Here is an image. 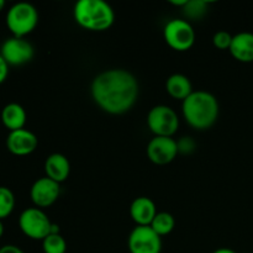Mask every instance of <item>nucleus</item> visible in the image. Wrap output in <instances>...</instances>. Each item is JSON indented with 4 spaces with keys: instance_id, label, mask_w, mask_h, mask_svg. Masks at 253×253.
<instances>
[{
    "instance_id": "1",
    "label": "nucleus",
    "mask_w": 253,
    "mask_h": 253,
    "mask_svg": "<svg viewBox=\"0 0 253 253\" xmlns=\"http://www.w3.org/2000/svg\"><path fill=\"white\" fill-rule=\"evenodd\" d=\"M91 96L96 105L108 114H125L138 98V82L125 69L101 72L91 82Z\"/></svg>"
},
{
    "instance_id": "2",
    "label": "nucleus",
    "mask_w": 253,
    "mask_h": 253,
    "mask_svg": "<svg viewBox=\"0 0 253 253\" xmlns=\"http://www.w3.org/2000/svg\"><path fill=\"white\" fill-rule=\"evenodd\" d=\"M183 116L197 130L210 128L219 118V103L211 93L205 90L193 91L182 105Z\"/></svg>"
},
{
    "instance_id": "3",
    "label": "nucleus",
    "mask_w": 253,
    "mask_h": 253,
    "mask_svg": "<svg viewBox=\"0 0 253 253\" xmlns=\"http://www.w3.org/2000/svg\"><path fill=\"white\" fill-rule=\"evenodd\" d=\"M73 15L79 26L90 31H105L115 20L113 7L104 0H79L74 5Z\"/></svg>"
},
{
    "instance_id": "4",
    "label": "nucleus",
    "mask_w": 253,
    "mask_h": 253,
    "mask_svg": "<svg viewBox=\"0 0 253 253\" xmlns=\"http://www.w3.org/2000/svg\"><path fill=\"white\" fill-rule=\"evenodd\" d=\"M39 24V11L32 4L20 1L10 6L6 12V26L15 37H25Z\"/></svg>"
},
{
    "instance_id": "5",
    "label": "nucleus",
    "mask_w": 253,
    "mask_h": 253,
    "mask_svg": "<svg viewBox=\"0 0 253 253\" xmlns=\"http://www.w3.org/2000/svg\"><path fill=\"white\" fill-rule=\"evenodd\" d=\"M53 222L40 208H27L19 217V227L32 240H44L51 234Z\"/></svg>"
},
{
    "instance_id": "6",
    "label": "nucleus",
    "mask_w": 253,
    "mask_h": 253,
    "mask_svg": "<svg viewBox=\"0 0 253 253\" xmlns=\"http://www.w3.org/2000/svg\"><path fill=\"white\" fill-rule=\"evenodd\" d=\"M163 36L170 48L184 52L192 48L195 42V31L189 21L173 19L166 24Z\"/></svg>"
},
{
    "instance_id": "7",
    "label": "nucleus",
    "mask_w": 253,
    "mask_h": 253,
    "mask_svg": "<svg viewBox=\"0 0 253 253\" xmlns=\"http://www.w3.org/2000/svg\"><path fill=\"white\" fill-rule=\"evenodd\" d=\"M147 125L156 136L172 137L179 127V118L169 106L157 105L148 113Z\"/></svg>"
},
{
    "instance_id": "8",
    "label": "nucleus",
    "mask_w": 253,
    "mask_h": 253,
    "mask_svg": "<svg viewBox=\"0 0 253 253\" xmlns=\"http://www.w3.org/2000/svg\"><path fill=\"white\" fill-rule=\"evenodd\" d=\"M0 54L9 66H22L34 58L35 49L25 37H9L0 48Z\"/></svg>"
},
{
    "instance_id": "9",
    "label": "nucleus",
    "mask_w": 253,
    "mask_h": 253,
    "mask_svg": "<svg viewBox=\"0 0 253 253\" xmlns=\"http://www.w3.org/2000/svg\"><path fill=\"white\" fill-rule=\"evenodd\" d=\"M130 253H161L162 240L151 226H136L127 240Z\"/></svg>"
},
{
    "instance_id": "10",
    "label": "nucleus",
    "mask_w": 253,
    "mask_h": 253,
    "mask_svg": "<svg viewBox=\"0 0 253 253\" xmlns=\"http://www.w3.org/2000/svg\"><path fill=\"white\" fill-rule=\"evenodd\" d=\"M178 153L177 141L172 137L155 136L148 142L147 156L155 165H168L177 157Z\"/></svg>"
},
{
    "instance_id": "11",
    "label": "nucleus",
    "mask_w": 253,
    "mask_h": 253,
    "mask_svg": "<svg viewBox=\"0 0 253 253\" xmlns=\"http://www.w3.org/2000/svg\"><path fill=\"white\" fill-rule=\"evenodd\" d=\"M61 194L59 183L49 179L48 177H43L37 179L32 184L30 190V197L32 203L37 208H48L57 202Z\"/></svg>"
},
{
    "instance_id": "12",
    "label": "nucleus",
    "mask_w": 253,
    "mask_h": 253,
    "mask_svg": "<svg viewBox=\"0 0 253 253\" xmlns=\"http://www.w3.org/2000/svg\"><path fill=\"white\" fill-rule=\"evenodd\" d=\"M39 145L36 135L26 128L10 131L6 137V147L12 155L27 156L31 155Z\"/></svg>"
},
{
    "instance_id": "13",
    "label": "nucleus",
    "mask_w": 253,
    "mask_h": 253,
    "mask_svg": "<svg viewBox=\"0 0 253 253\" xmlns=\"http://www.w3.org/2000/svg\"><path fill=\"white\" fill-rule=\"evenodd\" d=\"M130 215L137 226H150L157 215L156 204L147 197L136 198L130 207Z\"/></svg>"
},
{
    "instance_id": "14",
    "label": "nucleus",
    "mask_w": 253,
    "mask_h": 253,
    "mask_svg": "<svg viewBox=\"0 0 253 253\" xmlns=\"http://www.w3.org/2000/svg\"><path fill=\"white\" fill-rule=\"evenodd\" d=\"M44 172H46V177L49 179L54 180V182L59 183L67 179L71 173V163H69L68 158L61 153H52L46 158L44 162Z\"/></svg>"
},
{
    "instance_id": "15",
    "label": "nucleus",
    "mask_w": 253,
    "mask_h": 253,
    "mask_svg": "<svg viewBox=\"0 0 253 253\" xmlns=\"http://www.w3.org/2000/svg\"><path fill=\"white\" fill-rule=\"evenodd\" d=\"M230 52L240 62H253V34L249 31L239 32L232 36Z\"/></svg>"
},
{
    "instance_id": "16",
    "label": "nucleus",
    "mask_w": 253,
    "mask_h": 253,
    "mask_svg": "<svg viewBox=\"0 0 253 253\" xmlns=\"http://www.w3.org/2000/svg\"><path fill=\"white\" fill-rule=\"evenodd\" d=\"M26 111L20 104L10 103L1 110V121L9 131H16L24 128L26 124Z\"/></svg>"
},
{
    "instance_id": "17",
    "label": "nucleus",
    "mask_w": 253,
    "mask_h": 253,
    "mask_svg": "<svg viewBox=\"0 0 253 253\" xmlns=\"http://www.w3.org/2000/svg\"><path fill=\"white\" fill-rule=\"evenodd\" d=\"M166 89L172 98L185 100L193 93V86L189 78L184 74H172L166 82Z\"/></svg>"
},
{
    "instance_id": "18",
    "label": "nucleus",
    "mask_w": 253,
    "mask_h": 253,
    "mask_svg": "<svg viewBox=\"0 0 253 253\" xmlns=\"http://www.w3.org/2000/svg\"><path fill=\"white\" fill-rule=\"evenodd\" d=\"M150 226L152 227L153 231L157 232L162 237L166 236V235H169L173 231L175 226V220L173 215L169 214V212H157V215L155 216Z\"/></svg>"
},
{
    "instance_id": "19",
    "label": "nucleus",
    "mask_w": 253,
    "mask_h": 253,
    "mask_svg": "<svg viewBox=\"0 0 253 253\" xmlns=\"http://www.w3.org/2000/svg\"><path fill=\"white\" fill-rule=\"evenodd\" d=\"M209 2L205 0H188L183 7V14L190 20H200L205 16Z\"/></svg>"
},
{
    "instance_id": "20",
    "label": "nucleus",
    "mask_w": 253,
    "mask_h": 253,
    "mask_svg": "<svg viewBox=\"0 0 253 253\" xmlns=\"http://www.w3.org/2000/svg\"><path fill=\"white\" fill-rule=\"evenodd\" d=\"M42 249L44 253H66L67 242L61 234H49L42 240Z\"/></svg>"
},
{
    "instance_id": "21",
    "label": "nucleus",
    "mask_w": 253,
    "mask_h": 253,
    "mask_svg": "<svg viewBox=\"0 0 253 253\" xmlns=\"http://www.w3.org/2000/svg\"><path fill=\"white\" fill-rule=\"evenodd\" d=\"M15 208V195L7 187H0V220L6 219Z\"/></svg>"
},
{
    "instance_id": "22",
    "label": "nucleus",
    "mask_w": 253,
    "mask_h": 253,
    "mask_svg": "<svg viewBox=\"0 0 253 253\" xmlns=\"http://www.w3.org/2000/svg\"><path fill=\"white\" fill-rule=\"evenodd\" d=\"M232 42V36L226 31H219L212 37V43L219 49H230Z\"/></svg>"
},
{
    "instance_id": "23",
    "label": "nucleus",
    "mask_w": 253,
    "mask_h": 253,
    "mask_svg": "<svg viewBox=\"0 0 253 253\" xmlns=\"http://www.w3.org/2000/svg\"><path fill=\"white\" fill-rule=\"evenodd\" d=\"M177 145L178 152H182L184 155H189L195 150V142L192 137H182L179 141H177Z\"/></svg>"
},
{
    "instance_id": "24",
    "label": "nucleus",
    "mask_w": 253,
    "mask_h": 253,
    "mask_svg": "<svg viewBox=\"0 0 253 253\" xmlns=\"http://www.w3.org/2000/svg\"><path fill=\"white\" fill-rule=\"evenodd\" d=\"M7 74H9V64L0 54V84L4 83L5 79L7 78Z\"/></svg>"
},
{
    "instance_id": "25",
    "label": "nucleus",
    "mask_w": 253,
    "mask_h": 253,
    "mask_svg": "<svg viewBox=\"0 0 253 253\" xmlns=\"http://www.w3.org/2000/svg\"><path fill=\"white\" fill-rule=\"evenodd\" d=\"M0 253H24V251L15 245H5L0 249Z\"/></svg>"
},
{
    "instance_id": "26",
    "label": "nucleus",
    "mask_w": 253,
    "mask_h": 253,
    "mask_svg": "<svg viewBox=\"0 0 253 253\" xmlns=\"http://www.w3.org/2000/svg\"><path fill=\"white\" fill-rule=\"evenodd\" d=\"M187 2H188V0H179V1H174V0H172V1H170V4L177 5V6H182V7H184V6H185V4H187Z\"/></svg>"
},
{
    "instance_id": "27",
    "label": "nucleus",
    "mask_w": 253,
    "mask_h": 253,
    "mask_svg": "<svg viewBox=\"0 0 253 253\" xmlns=\"http://www.w3.org/2000/svg\"><path fill=\"white\" fill-rule=\"evenodd\" d=\"M212 253H236L234 251V250L231 249H219L216 250V251H214Z\"/></svg>"
},
{
    "instance_id": "28",
    "label": "nucleus",
    "mask_w": 253,
    "mask_h": 253,
    "mask_svg": "<svg viewBox=\"0 0 253 253\" xmlns=\"http://www.w3.org/2000/svg\"><path fill=\"white\" fill-rule=\"evenodd\" d=\"M4 235V224H2V220H0V239Z\"/></svg>"
},
{
    "instance_id": "29",
    "label": "nucleus",
    "mask_w": 253,
    "mask_h": 253,
    "mask_svg": "<svg viewBox=\"0 0 253 253\" xmlns=\"http://www.w3.org/2000/svg\"><path fill=\"white\" fill-rule=\"evenodd\" d=\"M4 7H5V1H4V0H0V11H1Z\"/></svg>"
}]
</instances>
